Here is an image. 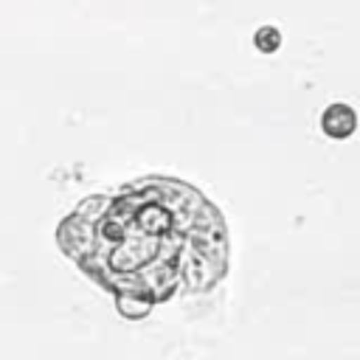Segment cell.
Listing matches in <instances>:
<instances>
[{"label": "cell", "instance_id": "2", "mask_svg": "<svg viewBox=\"0 0 360 360\" xmlns=\"http://www.w3.org/2000/svg\"><path fill=\"white\" fill-rule=\"evenodd\" d=\"M321 129L332 141H346L357 129V112H354V107L352 104H343V101L329 104L321 112Z\"/></svg>", "mask_w": 360, "mask_h": 360}, {"label": "cell", "instance_id": "4", "mask_svg": "<svg viewBox=\"0 0 360 360\" xmlns=\"http://www.w3.org/2000/svg\"><path fill=\"white\" fill-rule=\"evenodd\" d=\"M115 309L129 318V321H138V318H146L152 312V307L146 301H138V298H115Z\"/></svg>", "mask_w": 360, "mask_h": 360}, {"label": "cell", "instance_id": "3", "mask_svg": "<svg viewBox=\"0 0 360 360\" xmlns=\"http://www.w3.org/2000/svg\"><path fill=\"white\" fill-rule=\"evenodd\" d=\"M281 31L273 25V22H267V25H262L256 34H253V45H256V51H262V53H276L278 48H281Z\"/></svg>", "mask_w": 360, "mask_h": 360}, {"label": "cell", "instance_id": "1", "mask_svg": "<svg viewBox=\"0 0 360 360\" xmlns=\"http://www.w3.org/2000/svg\"><path fill=\"white\" fill-rule=\"evenodd\" d=\"M56 248L112 298L149 307L208 292L228 276L222 211L191 183L146 174L84 197L59 225Z\"/></svg>", "mask_w": 360, "mask_h": 360}]
</instances>
